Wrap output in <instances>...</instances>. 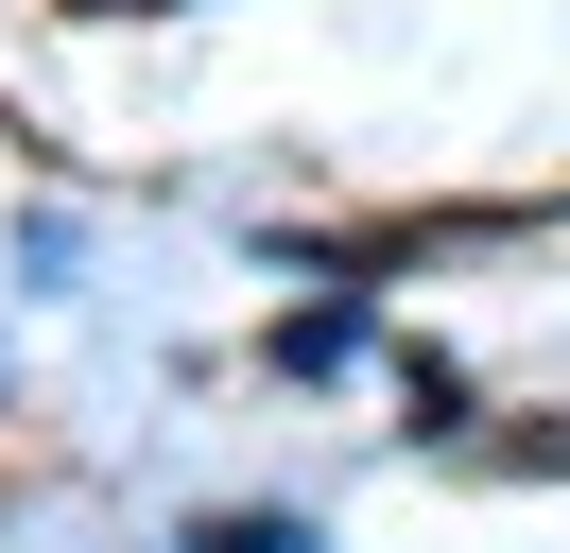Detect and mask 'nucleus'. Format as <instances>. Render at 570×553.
Returning a JSON list of instances; mask_svg holds the SVG:
<instances>
[{
	"label": "nucleus",
	"instance_id": "1",
	"mask_svg": "<svg viewBox=\"0 0 570 553\" xmlns=\"http://www.w3.org/2000/svg\"><path fill=\"white\" fill-rule=\"evenodd\" d=\"M190 553H312V518H208Z\"/></svg>",
	"mask_w": 570,
	"mask_h": 553
}]
</instances>
